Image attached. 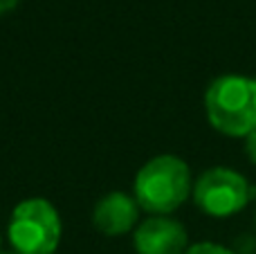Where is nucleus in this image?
I'll use <instances>...</instances> for the list:
<instances>
[{
  "mask_svg": "<svg viewBox=\"0 0 256 254\" xmlns=\"http://www.w3.org/2000/svg\"><path fill=\"white\" fill-rule=\"evenodd\" d=\"M256 189L232 166H209L194 180L191 200L204 216L232 218L252 202Z\"/></svg>",
  "mask_w": 256,
  "mask_h": 254,
  "instance_id": "4",
  "label": "nucleus"
},
{
  "mask_svg": "<svg viewBox=\"0 0 256 254\" xmlns=\"http://www.w3.org/2000/svg\"><path fill=\"white\" fill-rule=\"evenodd\" d=\"M194 176L180 156L162 153L146 160L135 174L132 196L150 216H171L191 198Z\"/></svg>",
  "mask_w": 256,
  "mask_h": 254,
  "instance_id": "1",
  "label": "nucleus"
},
{
  "mask_svg": "<svg viewBox=\"0 0 256 254\" xmlns=\"http://www.w3.org/2000/svg\"><path fill=\"white\" fill-rule=\"evenodd\" d=\"M184 254H238L234 252L232 248L220 246V243H214V241H200V243H191L186 248Z\"/></svg>",
  "mask_w": 256,
  "mask_h": 254,
  "instance_id": "7",
  "label": "nucleus"
},
{
  "mask_svg": "<svg viewBox=\"0 0 256 254\" xmlns=\"http://www.w3.org/2000/svg\"><path fill=\"white\" fill-rule=\"evenodd\" d=\"M132 248L137 254H184L189 232L173 216H148L132 230Z\"/></svg>",
  "mask_w": 256,
  "mask_h": 254,
  "instance_id": "5",
  "label": "nucleus"
},
{
  "mask_svg": "<svg viewBox=\"0 0 256 254\" xmlns=\"http://www.w3.org/2000/svg\"><path fill=\"white\" fill-rule=\"evenodd\" d=\"M63 223L48 198H25L12 210L7 238L16 254H52L61 243Z\"/></svg>",
  "mask_w": 256,
  "mask_h": 254,
  "instance_id": "3",
  "label": "nucleus"
},
{
  "mask_svg": "<svg viewBox=\"0 0 256 254\" xmlns=\"http://www.w3.org/2000/svg\"><path fill=\"white\" fill-rule=\"evenodd\" d=\"M245 153H248L250 162L256 164V128L248 135V138H245Z\"/></svg>",
  "mask_w": 256,
  "mask_h": 254,
  "instance_id": "8",
  "label": "nucleus"
},
{
  "mask_svg": "<svg viewBox=\"0 0 256 254\" xmlns=\"http://www.w3.org/2000/svg\"><path fill=\"white\" fill-rule=\"evenodd\" d=\"M0 254H2V252H0ZM7 254H16V252H7Z\"/></svg>",
  "mask_w": 256,
  "mask_h": 254,
  "instance_id": "10",
  "label": "nucleus"
},
{
  "mask_svg": "<svg viewBox=\"0 0 256 254\" xmlns=\"http://www.w3.org/2000/svg\"><path fill=\"white\" fill-rule=\"evenodd\" d=\"M92 225L104 236H124L140 225V205L126 192H108L92 210Z\"/></svg>",
  "mask_w": 256,
  "mask_h": 254,
  "instance_id": "6",
  "label": "nucleus"
},
{
  "mask_svg": "<svg viewBox=\"0 0 256 254\" xmlns=\"http://www.w3.org/2000/svg\"><path fill=\"white\" fill-rule=\"evenodd\" d=\"M16 4H18V0H0V16L7 14V12H12Z\"/></svg>",
  "mask_w": 256,
  "mask_h": 254,
  "instance_id": "9",
  "label": "nucleus"
},
{
  "mask_svg": "<svg viewBox=\"0 0 256 254\" xmlns=\"http://www.w3.org/2000/svg\"><path fill=\"white\" fill-rule=\"evenodd\" d=\"M0 246H2V236H0Z\"/></svg>",
  "mask_w": 256,
  "mask_h": 254,
  "instance_id": "11",
  "label": "nucleus"
},
{
  "mask_svg": "<svg viewBox=\"0 0 256 254\" xmlns=\"http://www.w3.org/2000/svg\"><path fill=\"white\" fill-rule=\"evenodd\" d=\"M52 254H56V252H52Z\"/></svg>",
  "mask_w": 256,
  "mask_h": 254,
  "instance_id": "12",
  "label": "nucleus"
},
{
  "mask_svg": "<svg viewBox=\"0 0 256 254\" xmlns=\"http://www.w3.org/2000/svg\"><path fill=\"white\" fill-rule=\"evenodd\" d=\"M204 115L216 133L248 138L256 128V76L227 72L204 90Z\"/></svg>",
  "mask_w": 256,
  "mask_h": 254,
  "instance_id": "2",
  "label": "nucleus"
}]
</instances>
